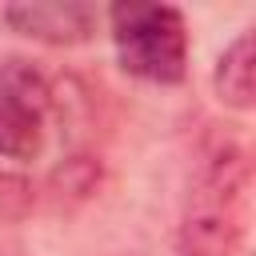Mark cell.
I'll list each match as a JSON object with an SVG mask.
<instances>
[{"label": "cell", "mask_w": 256, "mask_h": 256, "mask_svg": "<svg viewBox=\"0 0 256 256\" xmlns=\"http://www.w3.org/2000/svg\"><path fill=\"white\" fill-rule=\"evenodd\" d=\"M212 88L224 100V108L248 112L256 104V96H252V32H240L220 52L216 72H212Z\"/></svg>", "instance_id": "8992f818"}, {"label": "cell", "mask_w": 256, "mask_h": 256, "mask_svg": "<svg viewBox=\"0 0 256 256\" xmlns=\"http://www.w3.org/2000/svg\"><path fill=\"white\" fill-rule=\"evenodd\" d=\"M100 184H104V164H100L92 152H72V156H64V160L48 172L44 192H48V204H52V208L72 212V208L88 204V200L100 192Z\"/></svg>", "instance_id": "5b68a950"}, {"label": "cell", "mask_w": 256, "mask_h": 256, "mask_svg": "<svg viewBox=\"0 0 256 256\" xmlns=\"http://www.w3.org/2000/svg\"><path fill=\"white\" fill-rule=\"evenodd\" d=\"M52 84L28 60L0 64V156L4 160H36L48 140Z\"/></svg>", "instance_id": "3957f363"}, {"label": "cell", "mask_w": 256, "mask_h": 256, "mask_svg": "<svg viewBox=\"0 0 256 256\" xmlns=\"http://www.w3.org/2000/svg\"><path fill=\"white\" fill-rule=\"evenodd\" d=\"M0 16L12 32L40 40V44H52V48L84 44L100 28V12L80 0H64V4L60 0H24V4H8Z\"/></svg>", "instance_id": "277c9868"}, {"label": "cell", "mask_w": 256, "mask_h": 256, "mask_svg": "<svg viewBox=\"0 0 256 256\" xmlns=\"http://www.w3.org/2000/svg\"><path fill=\"white\" fill-rule=\"evenodd\" d=\"M248 196L252 160L244 140L220 136L208 144L176 232L180 256H248Z\"/></svg>", "instance_id": "6da1fadb"}, {"label": "cell", "mask_w": 256, "mask_h": 256, "mask_svg": "<svg viewBox=\"0 0 256 256\" xmlns=\"http://www.w3.org/2000/svg\"><path fill=\"white\" fill-rule=\"evenodd\" d=\"M36 208V184L20 172H0V220L20 224Z\"/></svg>", "instance_id": "52a82bcc"}, {"label": "cell", "mask_w": 256, "mask_h": 256, "mask_svg": "<svg viewBox=\"0 0 256 256\" xmlns=\"http://www.w3.org/2000/svg\"><path fill=\"white\" fill-rule=\"evenodd\" d=\"M108 32L128 76L148 84H180L188 76V24L180 8L120 0L108 8Z\"/></svg>", "instance_id": "7a4b0ae2"}]
</instances>
